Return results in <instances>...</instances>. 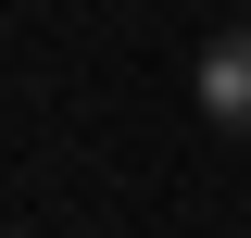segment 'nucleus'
Wrapping results in <instances>:
<instances>
[{
	"label": "nucleus",
	"mask_w": 251,
	"mask_h": 238,
	"mask_svg": "<svg viewBox=\"0 0 251 238\" xmlns=\"http://www.w3.org/2000/svg\"><path fill=\"white\" fill-rule=\"evenodd\" d=\"M188 100H201V125H214V138H251V25H214V38H201Z\"/></svg>",
	"instance_id": "f257e3e1"
}]
</instances>
